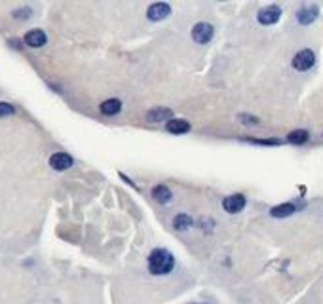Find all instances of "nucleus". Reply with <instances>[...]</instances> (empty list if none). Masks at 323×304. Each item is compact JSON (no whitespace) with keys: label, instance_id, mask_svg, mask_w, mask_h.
Instances as JSON below:
<instances>
[{"label":"nucleus","instance_id":"1","mask_svg":"<svg viewBox=\"0 0 323 304\" xmlns=\"http://www.w3.org/2000/svg\"><path fill=\"white\" fill-rule=\"evenodd\" d=\"M148 272L152 276H168L169 272L175 268V257L168 249H152L148 255Z\"/></svg>","mask_w":323,"mask_h":304},{"label":"nucleus","instance_id":"2","mask_svg":"<svg viewBox=\"0 0 323 304\" xmlns=\"http://www.w3.org/2000/svg\"><path fill=\"white\" fill-rule=\"evenodd\" d=\"M192 38H194V42H198V44H207V42L213 40V36H215V29H213V25H209V23H196L194 27H192Z\"/></svg>","mask_w":323,"mask_h":304},{"label":"nucleus","instance_id":"3","mask_svg":"<svg viewBox=\"0 0 323 304\" xmlns=\"http://www.w3.org/2000/svg\"><path fill=\"white\" fill-rule=\"evenodd\" d=\"M314 63H316V55H314L312 50H301L293 57V67L296 71H308V68L314 67Z\"/></svg>","mask_w":323,"mask_h":304},{"label":"nucleus","instance_id":"4","mask_svg":"<svg viewBox=\"0 0 323 304\" xmlns=\"http://www.w3.org/2000/svg\"><path fill=\"white\" fill-rule=\"evenodd\" d=\"M280 17H282V8L280 6L263 8V10L259 12V15H257V19H259L261 25H274V23L280 21Z\"/></svg>","mask_w":323,"mask_h":304},{"label":"nucleus","instance_id":"5","mask_svg":"<svg viewBox=\"0 0 323 304\" xmlns=\"http://www.w3.org/2000/svg\"><path fill=\"white\" fill-rule=\"evenodd\" d=\"M245 203H247V200H245L243 194H232V196H226L222 200V207H224V211L236 215V213H240L245 207Z\"/></svg>","mask_w":323,"mask_h":304},{"label":"nucleus","instance_id":"6","mask_svg":"<svg viewBox=\"0 0 323 304\" xmlns=\"http://www.w3.org/2000/svg\"><path fill=\"white\" fill-rule=\"evenodd\" d=\"M73 163H74L73 156L67 154V152H55V154L50 156V166L55 171H67Z\"/></svg>","mask_w":323,"mask_h":304},{"label":"nucleus","instance_id":"7","mask_svg":"<svg viewBox=\"0 0 323 304\" xmlns=\"http://www.w3.org/2000/svg\"><path fill=\"white\" fill-rule=\"evenodd\" d=\"M169 14H171V6H169V4H166V2H156V4H152V6L148 8L147 17L150 21H161V19H166Z\"/></svg>","mask_w":323,"mask_h":304},{"label":"nucleus","instance_id":"8","mask_svg":"<svg viewBox=\"0 0 323 304\" xmlns=\"http://www.w3.org/2000/svg\"><path fill=\"white\" fill-rule=\"evenodd\" d=\"M317 15H319L317 6H314V4H312V6H304L296 12V21H298L301 25H312V23L317 19Z\"/></svg>","mask_w":323,"mask_h":304},{"label":"nucleus","instance_id":"9","mask_svg":"<svg viewBox=\"0 0 323 304\" xmlns=\"http://www.w3.org/2000/svg\"><path fill=\"white\" fill-rule=\"evenodd\" d=\"M23 40H25V44H27L29 48H42L48 42V36L40 29H33V31H29V33L25 34Z\"/></svg>","mask_w":323,"mask_h":304},{"label":"nucleus","instance_id":"10","mask_svg":"<svg viewBox=\"0 0 323 304\" xmlns=\"http://www.w3.org/2000/svg\"><path fill=\"white\" fill-rule=\"evenodd\" d=\"M171 118H173V112H171V108H166V107L152 108V110L147 112V120L152 122V124H160V122L171 120Z\"/></svg>","mask_w":323,"mask_h":304},{"label":"nucleus","instance_id":"11","mask_svg":"<svg viewBox=\"0 0 323 304\" xmlns=\"http://www.w3.org/2000/svg\"><path fill=\"white\" fill-rule=\"evenodd\" d=\"M166 129L169 133H175V135H182V133H189L190 131V124L182 118H171L166 124Z\"/></svg>","mask_w":323,"mask_h":304},{"label":"nucleus","instance_id":"12","mask_svg":"<svg viewBox=\"0 0 323 304\" xmlns=\"http://www.w3.org/2000/svg\"><path fill=\"white\" fill-rule=\"evenodd\" d=\"M296 211V207L293 203H282V205H276L270 209V215L276 217V219H283V217H291Z\"/></svg>","mask_w":323,"mask_h":304},{"label":"nucleus","instance_id":"13","mask_svg":"<svg viewBox=\"0 0 323 304\" xmlns=\"http://www.w3.org/2000/svg\"><path fill=\"white\" fill-rule=\"evenodd\" d=\"M152 198L160 203H168L171 202V190H169L166 184H158V186L152 189Z\"/></svg>","mask_w":323,"mask_h":304},{"label":"nucleus","instance_id":"14","mask_svg":"<svg viewBox=\"0 0 323 304\" xmlns=\"http://www.w3.org/2000/svg\"><path fill=\"white\" fill-rule=\"evenodd\" d=\"M122 110V101L118 99H107L105 103H101V112L107 116H114Z\"/></svg>","mask_w":323,"mask_h":304},{"label":"nucleus","instance_id":"15","mask_svg":"<svg viewBox=\"0 0 323 304\" xmlns=\"http://www.w3.org/2000/svg\"><path fill=\"white\" fill-rule=\"evenodd\" d=\"M310 133L306 129H295V131H291L289 135H287V141L293 143V145H304V143L308 141Z\"/></svg>","mask_w":323,"mask_h":304},{"label":"nucleus","instance_id":"16","mask_svg":"<svg viewBox=\"0 0 323 304\" xmlns=\"http://www.w3.org/2000/svg\"><path fill=\"white\" fill-rule=\"evenodd\" d=\"M173 226H175L177 230H187L189 226H192V219H190L187 213H181V215H177L175 219H173Z\"/></svg>","mask_w":323,"mask_h":304},{"label":"nucleus","instance_id":"17","mask_svg":"<svg viewBox=\"0 0 323 304\" xmlns=\"http://www.w3.org/2000/svg\"><path fill=\"white\" fill-rule=\"evenodd\" d=\"M12 114H15V107H14V105L0 101V118H4V116H12Z\"/></svg>","mask_w":323,"mask_h":304},{"label":"nucleus","instance_id":"18","mask_svg":"<svg viewBox=\"0 0 323 304\" xmlns=\"http://www.w3.org/2000/svg\"><path fill=\"white\" fill-rule=\"evenodd\" d=\"M238 118H240V122H243V124H247V126H257V124H259V118H257V116H251V114H240L238 116Z\"/></svg>","mask_w":323,"mask_h":304},{"label":"nucleus","instance_id":"19","mask_svg":"<svg viewBox=\"0 0 323 304\" xmlns=\"http://www.w3.org/2000/svg\"><path fill=\"white\" fill-rule=\"evenodd\" d=\"M249 143H255V145H282L280 139H247Z\"/></svg>","mask_w":323,"mask_h":304},{"label":"nucleus","instance_id":"20","mask_svg":"<svg viewBox=\"0 0 323 304\" xmlns=\"http://www.w3.org/2000/svg\"><path fill=\"white\" fill-rule=\"evenodd\" d=\"M14 15L15 17H23V19H25V17L31 15V10H19V12H14Z\"/></svg>","mask_w":323,"mask_h":304}]
</instances>
